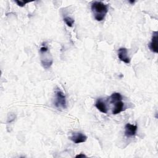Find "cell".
I'll return each mask as SVG.
<instances>
[{
	"instance_id": "obj_1",
	"label": "cell",
	"mask_w": 158,
	"mask_h": 158,
	"mask_svg": "<svg viewBox=\"0 0 158 158\" xmlns=\"http://www.w3.org/2000/svg\"><path fill=\"white\" fill-rule=\"evenodd\" d=\"M91 9L94 19L99 22L102 21L104 19L108 12V6L101 2H93Z\"/></svg>"
},
{
	"instance_id": "obj_2",
	"label": "cell",
	"mask_w": 158,
	"mask_h": 158,
	"mask_svg": "<svg viewBox=\"0 0 158 158\" xmlns=\"http://www.w3.org/2000/svg\"><path fill=\"white\" fill-rule=\"evenodd\" d=\"M55 105L57 108L60 109H66L67 108L66 97L60 90H57L55 92Z\"/></svg>"
},
{
	"instance_id": "obj_3",
	"label": "cell",
	"mask_w": 158,
	"mask_h": 158,
	"mask_svg": "<svg viewBox=\"0 0 158 158\" xmlns=\"http://www.w3.org/2000/svg\"><path fill=\"white\" fill-rule=\"evenodd\" d=\"M70 139L74 143L79 144L85 142L87 140V137L81 132H75L72 133V136L70 137Z\"/></svg>"
},
{
	"instance_id": "obj_4",
	"label": "cell",
	"mask_w": 158,
	"mask_h": 158,
	"mask_svg": "<svg viewBox=\"0 0 158 158\" xmlns=\"http://www.w3.org/2000/svg\"><path fill=\"white\" fill-rule=\"evenodd\" d=\"M149 48L152 52H155V53H157V52H158V32L157 31L153 32L151 41L149 44Z\"/></svg>"
},
{
	"instance_id": "obj_5",
	"label": "cell",
	"mask_w": 158,
	"mask_h": 158,
	"mask_svg": "<svg viewBox=\"0 0 158 158\" xmlns=\"http://www.w3.org/2000/svg\"><path fill=\"white\" fill-rule=\"evenodd\" d=\"M118 58L125 64L130 63V58L128 56V50L125 48H121L118 50Z\"/></svg>"
},
{
	"instance_id": "obj_6",
	"label": "cell",
	"mask_w": 158,
	"mask_h": 158,
	"mask_svg": "<svg viewBox=\"0 0 158 158\" xmlns=\"http://www.w3.org/2000/svg\"><path fill=\"white\" fill-rule=\"evenodd\" d=\"M138 127L136 125H132L129 123L127 124L125 126V135L127 137H131L135 136Z\"/></svg>"
},
{
	"instance_id": "obj_7",
	"label": "cell",
	"mask_w": 158,
	"mask_h": 158,
	"mask_svg": "<svg viewBox=\"0 0 158 158\" xmlns=\"http://www.w3.org/2000/svg\"><path fill=\"white\" fill-rule=\"evenodd\" d=\"M95 106L102 113H104V114L107 113L108 109L106 107V105L104 103V101H102V100L101 98L97 100L95 104Z\"/></svg>"
},
{
	"instance_id": "obj_8",
	"label": "cell",
	"mask_w": 158,
	"mask_h": 158,
	"mask_svg": "<svg viewBox=\"0 0 158 158\" xmlns=\"http://www.w3.org/2000/svg\"><path fill=\"white\" fill-rule=\"evenodd\" d=\"M124 103L122 101L116 102L114 103V108L113 111V114L114 115L121 113L124 110Z\"/></svg>"
},
{
	"instance_id": "obj_9",
	"label": "cell",
	"mask_w": 158,
	"mask_h": 158,
	"mask_svg": "<svg viewBox=\"0 0 158 158\" xmlns=\"http://www.w3.org/2000/svg\"><path fill=\"white\" fill-rule=\"evenodd\" d=\"M111 103H115L116 102L122 101V96L119 93H114L110 96Z\"/></svg>"
},
{
	"instance_id": "obj_10",
	"label": "cell",
	"mask_w": 158,
	"mask_h": 158,
	"mask_svg": "<svg viewBox=\"0 0 158 158\" xmlns=\"http://www.w3.org/2000/svg\"><path fill=\"white\" fill-rule=\"evenodd\" d=\"M64 21L65 22V23L66 24V25L69 27H72L74 24V20L71 17H66L64 19Z\"/></svg>"
},
{
	"instance_id": "obj_11",
	"label": "cell",
	"mask_w": 158,
	"mask_h": 158,
	"mask_svg": "<svg viewBox=\"0 0 158 158\" xmlns=\"http://www.w3.org/2000/svg\"><path fill=\"white\" fill-rule=\"evenodd\" d=\"M41 65L43 66V67L44 69H49L51 66V65L52 64V60H51V61H44L41 60Z\"/></svg>"
},
{
	"instance_id": "obj_12",
	"label": "cell",
	"mask_w": 158,
	"mask_h": 158,
	"mask_svg": "<svg viewBox=\"0 0 158 158\" xmlns=\"http://www.w3.org/2000/svg\"><path fill=\"white\" fill-rule=\"evenodd\" d=\"M16 3L20 7H24L27 3H28V2H22V1H16Z\"/></svg>"
},
{
	"instance_id": "obj_13",
	"label": "cell",
	"mask_w": 158,
	"mask_h": 158,
	"mask_svg": "<svg viewBox=\"0 0 158 158\" xmlns=\"http://www.w3.org/2000/svg\"><path fill=\"white\" fill-rule=\"evenodd\" d=\"M48 51V48L47 47H45V46H43L40 48V52H41V53H44V52H46Z\"/></svg>"
},
{
	"instance_id": "obj_14",
	"label": "cell",
	"mask_w": 158,
	"mask_h": 158,
	"mask_svg": "<svg viewBox=\"0 0 158 158\" xmlns=\"http://www.w3.org/2000/svg\"><path fill=\"white\" fill-rule=\"evenodd\" d=\"M75 157H79V158H81V157H87V156L85 155V154H83V153H81V154H79V155H77V156H75Z\"/></svg>"
},
{
	"instance_id": "obj_15",
	"label": "cell",
	"mask_w": 158,
	"mask_h": 158,
	"mask_svg": "<svg viewBox=\"0 0 158 158\" xmlns=\"http://www.w3.org/2000/svg\"><path fill=\"white\" fill-rule=\"evenodd\" d=\"M130 2V3H132V4H133V3H135V2H134V1H133V2H132V1H130V2Z\"/></svg>"
}]
</instances>
